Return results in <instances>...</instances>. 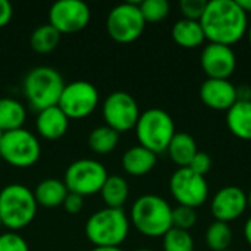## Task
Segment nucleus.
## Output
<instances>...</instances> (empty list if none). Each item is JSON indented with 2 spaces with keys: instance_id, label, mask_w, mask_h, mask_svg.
I'll return each mask as SVG.
<instances>
[{
  "instance_id": "1",
  "label": "nucleus",
  "mask_w": 251,
  "mask_h": 251,
  "mask_svg": "<svg viewBox=\"0 0 251 251\" xmlns=\"http://www.w3.org/2000/svg\"><path fill=\"white\" fill-rule=\"evenodd\" d=\"M200 24L209 43L231 47L247 35L250 21L237 0H212L207 1Z\"/></svg>"
},
{
  "instance_id": "2",
  "label": "nucleus",
  "mask_w": 251,
  "mask_h": 251,
  "mask_svg": "<svg viewBox=\"0 0 251 251\" xmlns=\"http://www.w3.org/2000/svg\"><path fill=\"white\" fill-rule=\"evenodd\" d=\"M129 222L144 237H163L172 228V207L160 196L144 194L134 201Z\"/></svg>"
},
{
  "instance_id": "3",
  "label": "nucleus",
  "mask_w": 251,
  "mask_h": 251,
  "mask_svg": "<svg viewBox=\"0 0 251 251\" xmlns=\"http://www.w3.org/2000/svg\"><path fill=\"white\" fill-rule=\"evenodd\" d=\"M63 88V76L51 66H35L26 72L22 81L26 103L37 112L57 106Z\"/></svg>"
},
{
  "instance_id": "4",
  "label": "nucleus",
  "mask_w": 251,
  "mask_h": 251,
  "mask_svg": "<svg viewBox=\"0 0 251 251\" xmlns=\"http://www.w3.org/2000/svg\"><path fill=\"white\" fill-rule=\"evenodd\" d=\"M34 191L22 184H9L0 190V221L10 232L26 228L37 215Z\"/></svg>"
},
{
  "instance_id": "5",
  "label": "nucleus",
  "mask_w": 251,
  "mask_h": 251,
  "mask_svg": "<svg viewBox=\"0 0 251 251\" xmlns=\"http://www.w3.org/2000/svg\"><path fill=\"white\" fill-rule=\"evenodd\" d=\"M129 218L124 209L104 207L85 222V235L94 247H119L129 234Z\"/></svg>"
},
{
  "instance_id": "6",
  "label": "nucleus",
  "mask_w": 251,
  "mask_h": 251,
  "mask_svg": "<svg viewBox=\"0 0 251 251\" xmlns=\"http://www.w3.org/2000/svg\"><path fill=\"white\" fill-rule=\"evenodd\" d=\"M134 129L140 146L149 149L154 154L166 151L169 143L176 134L172 116L159 107H151L143 112Z\"/></svg>"
},
{
  "instance_id": "7",
  "label": "nucleus",
  "mask_w": 251,
  "mask_h": 251,
  "mask_svg": "<svg viewBox=\"0 0 251 251\" xmlns=\"http://www.w3.org/2000/svg\"><path fill=\"white\" fill-rule=\"evenodd\" d=\"M41 156L38 138L28 129L19 128L3 134L0 141V159L13 168H31Z\"/></svg>"
},
{
  "instance_id": "8",
  "label": "nucleus",
  "mask_w": 251,
  "mask_h": 251,
  "mask_svg": "<svg viewBox=\"0 0 251 251\" xmlns=\"http://www.w3.org/2000/svg\"><path fill=\"white\" fill-rule=\"evenodd\" d=\"M107 176L106 168L99 160L79 159L66 168L63 182L69 193L87 197L100 193Z\"/></svg>"
},
{
  "instance_id": "9",
  "label": "nucleus",
  "mask_w": 251,
  "mask_h": 251,
  "mask_svg": "<svg viewBox=\"0 0 251 251\" xmlns=\"http://www.w3.org/2000/svg\"><path fill=\"white\" fill-rule=\"evenodd\" d=\"M146 21L137 3H121L115 6L106 18V29L112 40L128 44L141 37Z\"/></svg>"
},
{
  "instance_id": "10",
  "label": "nucleus",
  "mask_w": 251,
  "mask_h": 251,
  "mask_svg": "<svg viewBox=\"0 0 251 251\" xmlns=\"http://www.w3.org/2000/svg\"><path fill=\"white\" fill-rule=\"evenodd\" d=\"M104 125L118 134L134 129L140 118V107L137 100L126 91L110 93L101 106Z\"/></svg>"
},
{
  "instance_id": "11",
  "label": "nucleus",
  "mask_w": 251,
  "mask_h": 251,
  "mask_svg": "<svg viewBox=\"0 0 251 251\" xmlns=\"http://www.w3.org/2000/svg\"><path fill=\"white\" fill-rule=\"evenodd\" d=\"M99 100L97 88L91 82L79 79L65 84L57 106L69 121H78L90 116L99 106Z\"/></svg>"
},
{
  "instance_id": "12",
  "label": "nucleus",
  "mask_w": 251,
  "mask_h": 251,
  "mask_svg": "<svg viewBox=\"0 0 251 251\" xmlns=\"http://www.w3.org/2000/svg\"><path fill=\"white\" fill-rule=\"evenodd\" d=\"M169 190L178 206L197 209L209 197V184L204 176L193 172L190 168H178L171 179Z\"/></svg>"
},
{
  "instance_id": "13",
  "label": "nucleus",
  "mask_w": 251,
  "mask_h": 251,
  "mask_svg": "<svg viewBox=\"0 0 251 251\" xmlns=\"http://www.w3.org/2000/svg\"><path fill=\"white\" fill-rule=\"evenodd\" d=\"M91 19L87 3L81 0H59L51 4L49 24L60 34H74L82 31Z\"/></svg>"
},
{
  "instance_id": "14",
  "label": "nucleus",
  "mask_w": 251,
  "mask_h": 251,
  "mask_svg": "<svg viewBox=\"0 0 251 251\" xmlns=\"http://www.w3.org/2000/svg\"><path fill=\"white\" fill-rule=\"evenodd\" d=\"M200 65L210 79H229L237 69V56L232 47L209 43L201 54Z\"/></svg>"
},
{
  "instance_id": "15",
  "label": "nucleus",
  "mask_w": 251,
  "mask_h": 251,
  "mask_svg": "<svg viewBox=\"0 0 251 251\" xmlns=\"http://www.w3.org/2000/svg\"><path fill=\"white\" fill-rule=\"evenodd\" d=\"M247 207V194L237 185L221 188L210 201V212L215 221L225 224L237 221Z\"/></svg>"
},
{
  "instance_id": "16",
  "label": "nucleus",
  "mask_w": 251,
  "mask_h": 251,
  "mask_svg": "<svg viewBox=\"0 0 251 251\" xmlns=\"http://www.w3.org/2000/svg\"><path fill=\"white\" fill-rule=\"evenodd\" d=\"M200 99L209 109L228 112L237 103V87L229 79L207 78L200 87Z\"/></svg>"
},
{
  "instance_id": "17",
  "label": "nucleus",
  "mask_w": 251,
  "mask_h": 251,
  "mask_svg": "<svg viewBox=\"0 0 251 251\" xmlns=\"http://www.w3.org/2000/svg\"><path fill=\"white\" fill-rule=\"evenodd\" d=\"M35 128L41 138L54 141L66 134L69 128V119L59 106L47 107L44 110L37 112Z\"/></svg>"
},
{
  "instance_id": "18",
  "label": "nucleus",
  "mask_w": 251,
  "mask_h": 251,
  "mask_svg": "<svg viewBox=\"0 0 251 251\" xmlns=\"http://www.w3.org/2000/svg\"><path fill=\"white\" fill-rule=\"evenodd\" d=\"M157 163V154L143 146H134L128 149L122 156V168L128 175L143 176L153 171Z\"/></svg>"
},
{
  "instance_id": "19",
  "label": "nucleus",
  "mask_w": 251,
  "mask_h": 251,
  "mask_svg": "<svg viewBox=\"0 0 251 251\" xmlns=\"http://www.w3.org/2000/svg\"><path fill=\"white\" fill-rule=\"evenodd\" d=\"M68 193L69 191L63 181L56 178H46L40 181L38 185L35 187L34 197L37 204L47 209H54L63 204Z\"/></svg>"
},
{
  "instance_id": "20",
  "label": "nucleus",
  "mask_w": 251,
  "mask_h": 251,
  "mask_svg": "<svg viewBox=\"0 0 251 251\" xmlns=\"http://www.w3.org/2000/svg\"><path fill=\"white\" fill-rule=\"evenodd\" d=\"M172 38L178 46L184 49H196L204 43L206 35H204L200 21L182 18L174 24Z\"/></svg>"
},
{
  "instance_id": "21",
  "label": "nucleus",
  "mask_w": 251,
  "mask_h": 251,
  "mask_svg": "<svg viewBox=\"0 0 251 251\" xmlns=\"http://www.w3.org/2000/svg\"><path fill=\"white\" fill-rule=\"evenodd\" d=\"M226 125L237 138L251 141V101H237L226 112Z\"/></svg>"
},
{
  "instance_id": "22",
  "label": "nucleus",
  "mask_w": 251,
  "mask_h": 251,
  "mask_svg": "<svg viewBox=\"0 0 251 251\" xmlns=\"http://www.w3.org/2000/svg\"><path fill=\"white\" fill-rule=\"evenodd\" d=\"M168 154L171 160L178 166V168H188L190 162L196 156L197 144L194 137H191L187 132H176L172 138V141L168 146Z\"/></svg>"
},
{
  "instance_id": "23",
  "label": "nucleus",
  "mask_w": 251,
  "mask_h": 251,
  "mask_svg": "<svg viewBox=\"0 0 251 251\" xmlns=\"http://www.w3.org/2000/svg\"><path fill=\"white\" fill-rule=\"evenodd\" d=\"M26 119L25 106L12 97L0 99V131L9 132L24 128Z\"/></svg>"
},
{
  "instance_id": "24",
  "label": "nucleus",
  "mask_w": 251,
  "mask_h": 251,
  "mask_svg": "<svg viewBox=\"0 0 251 251\" xmlns=\"http://www.w3.org/2000/svg\"><path fill=\"white\" fill-rule=\"evenodd\" d=\"M103 203L110 209H124L129 197V185L125 178L119 175H109L100 193Z\"/></svg>"
},
{
  "instance_id": "25",
  "label": "nucleus",
  "mask_w": 251,
  "mask_h": 251,
  "mask_svg": "<svg viewBox=\"0 0 251 251\" xmlns=\"http://www.w3.org/2000/svg\"><path fill=\"white\" fill-rule=\"evenodd\" d=\"M62 34L50 24L37 26L29 35V46L35 53L47 54L51 53L60 43Z\"/></svg>"
},
{
  "instance_id": "26",
  "label": "nucleus",
  "mask_w": 251,
  "mask_h": 251,
  "mask_svg": "<svg viewBox=\"0 0 251 251\" xmlns=\"http://www.w3.org/2000/svg\"><path fill=\"white\" fill-rule=\"evenodd\" d=\"M119 143V134L109 128L107 125H100L94 128L88 135V147L96 154L112 153Z\"/></svg>"
},
{
  "instance_id": "27",
  "label": "nucleus",
  "mask_w": 251,
  "mask_h": 251,
  "mask_svg": "<svg viewBox=\"0 0 251 251\" xmlns=\"http://www.w3.org/2000/svg\"><path fill=\"white\" fill-rule=\"evenodd\" d=\"M206 244L212 251H226L232 243V229L229 224L215 221L209 225L206 235Z\"/></svg>"
},
{
  "instance_id": "28",
  "label": "nucleus",
  "mask_w": 251,
  "mask_h": 251,
  "mask_svg": "<svg viewBox=\"0 0 251 251\" xmlns=\"http://www.w3.org/2000/svg\"><path fill=\"white\" fill-rule=\"evenodd\" d=\"M162 238L163 251H194V240L190 231L171 228Z\"/></svg>"
},
{
  "instance_id": "29",
  "label": "nucleus",
  "mask_w": 251,
  "mask_h": 251,
  "mask_svg": "<svg viewBox=\"0 0 251 251\" xmlns=\"http://www.w3.org/2000/svg\"><path fill=\"white\" fill-rule=\"evenodd\" d=\"M138 6L146 24L160 22L169 15V3L166 0H144Z\"/></svg>"
},
{
  "instance_id": "30",
  "label": "nucleus",
  "mask_w": 251,
  "mask_h": 251,
  "mask_svg": "<svg viewBox=\"0 0 251 251\" xmlns=\"http://www.w3.org/2000/svg\"><path fill=\"white\" fill-rule=\"evenodd\" d=\"M197 222L196 209L187 206H176L172 209V228H178L182 231H190Z\"/></svg>"
},
{
  "instance_id": "31",
  "label": "nucleus",
  "mask_w": 251,
  "mask_h": 251,
  "mask_svg": "<svg viewBox=\"0 0 251 251\" xmlns=\"http://www.w3.org/2000/svg\"><path fill=\"white\" fill-rule=\"evenodd\" d=\"M0 251H29L28 243L16 232L0 234Z\"/></svg>"
},
{
  "instance_id": "32",
  "label": "nucleus",
  "mask_w": 251,
  "mask_h": 251,
  "mask_svg": "<svg viewBox=\"0 0 251 251\" xmlns=\"http://www.w3.org/2000/svg\"><path fill=\"white\" fill-rule=\"evenodd\" d=\"M207 6L206 0H182L179 3L181 13L184 15L185 19H193V21H200L204 9Z\"/></svg>"
},
{
  "instance_id": "33",
  "label": "nucleus",
  "mask_w": 251,
  "mask_h": 251,
  "mask_svg": "<svg viewBox=\"0 0 251 251\" xmlns=\"http://www.w3.org/2000/svg\"><path fill=\"white\" fill-rule=\"evenodd\" d=\"M188 168L193 172L204 176L210 171V168H212V157L207 153H204V151H197L196 156L193 157V160L190 162Z\"/></svg>"
},
{
  "instance_id": "34",
  "label": "nucleus",
  "mask_w": 251,
  "mask_h": 251,
  "mask_svg": "<svg viewBox=\"0 0 251 251\" xmlns=\"http://www.w3.org/2000/svg\"><path fill=\"white\" fill-rule=\"evenodd\" d=\"M62 207L69 215H78L84 209V197L75 193H68Z\"/></svg>"
},
{
  "instance_id": "35",
  "label": "nucleus",
  "mask_w": 251,
  "mask_h": 251,
  "mask_svg": "<svg viewBox=\"0 0 251 251\" xmlns=\"http://www.w3.org/2000/svg\"><path fill=\"white\" fill-rule=\"evenodd\" d=\"M13 16V7L7 0H0V28L6 26Z\"/></svg>"
},
{
  "instance_id": "36",
  "label": "nucleus",
  "mask_w": 251,
  "mask_h": 251,
  "mask_svg": "<svg viewBox=\"0 0 251 251\" xmlns=\"http://www.w3.org/2000/svg\"><path fill=\"white\" fill-rule=\"evenodd\" d=\"M237 101H251V87H237Z\"/></svg>"
},
{
  "instance_id": "37",
  "label": "nucleus",
  "mask_w": 251,
  "mask_h": 251,
  "mask_svg": "<svg viewBox=\"0 0 251 251\" xmlns=\"http://www.w3.org/2000/svg\"><path fill=\"white\" fill-rule=\"evenodd\" d=\"M244 238H246L247 244L251 247V216L247 219V222L244 225Z\"/></svg>"
},
{
  "instance_id": "38",
  "label": "nucleus",
  "mask_w": 251,
  "mask_h": 251,
  "mask_svg": "<svg viewBox=\"0 0 251 251\" xmlns=\"http://www.w3.org/2000/svg\"><path fill=\"white\" fill-rule=\"evenodd\" d=\"M237 1H238V4L246 10L247 15L251 13V0H237Z\"/></svg>"
},
{
  "instance_id": "39",
  "label": "nucleus",
  "mask_w": 251,
  "mask_h": 251,
  "mask_svg": "<svg viewBox=\"0 0 251 251\" xmlns=\"http://www.w3.org/2000/svg\"><path fill=\"white\" fill-rule=\"evenodd\" d=\"M91 251H124L121 247H94Z\"/></svg>"
},
{
  "instance_id": "40",
  "label": "nucleus",
  "mask_w": 251,
  "mask_h": 251,
  "mask_svg": "<svg viewBox=\"0 0 251 251\" xmlns=\"http://www.w3.org/2000/svg\"><path fill=\"white\" fill-rule=\"evenodd\" d=\"M247 37H249V43H250V47H251V21H250V24H249V29H247Z\"/></svg>"
},
{
  "instance_id": "41",
  "label": "nucleus",
  "mask_w": 251,
  "mask_h": 251,
  "mask_svg": "<svg viewBox=\"0 0 251 251\" xmlns=\"http://www.w3.org/2000/svg\"><path fill=\"white\" fill-rule=\"evenodd\" d=\"M247 206L251 209V191L247 194Z\"/></svg>"
},
{
  "instance_id": "42",
  "label": "nucleus",
  "mask_w": 251,
  "mask_h": 251,
  "mask_svg": "<svg viewBox=\"0 0 251 251\" xmlns=\"http://www.w3.org/2000/svg\"><path fill=\"white\" fill-rule=\"evenodd\" d=\"M135 251H153V250H149V249H140V250H135Z\"/></svg>"
},
{
  "instance_id": "43",
  "label": "nucleus",
  "mask_w": 251,
  "mask_h": 251,
  "mask_svg": "<svg viewBox=\"0 0 251 251\" xmlns=\"http://www.w3.org/2000/svg\"><path fill=\"white\" fill-rule=\"evenodd\" d=\"M3 134H4V132H3V131H0V141H1V138H3Z\"/></svg>"
},
{
  "instance_id": "44",
  "label": "nucleus",
  "mask_w": 251,
  "mask_h": 251,
  "mask_svg": "<svg viewBox=\"0 0 251 251\" xmlns=\"http://www.w3.org/2000/svg\"><path fill=\"white\" fill-rule=\"evenodd\" d=\"M3 228V224H1V221H0V229Z\"/></svg>"
},
{
  "instance_id": "45",
  "label": "nucleus",
  "mask_w": 251,
  "mask_h": 251,
  "mask_svg": "<svg viewBox=\"0 0 251 251\" xmlns=\"http://www.w3.org/2000/svg\"><path fill=\"white\" fill-rule=\"evenodd\" d=\"M226 251H232V250H226Z\"/></svg>"
}]
</instances>
